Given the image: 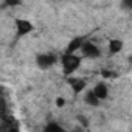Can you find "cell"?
Listing matches in <instances>:
<instances>
[{
    "mask_svg": "<svg viewBox=\"0 0 132 132\" xmlns=\"http://www.w3.org/2000/svg\"><path fill=\"white\" fill-rule=\"evenodd\" d=\"M61 64H62V73L70 78L79 67H81V57L76 54H62L61 56Z\"/></svg>",
    "mask_w": 132,
    "mask_h": 132,
    "instance_id": "6da1fadb",
    "label": "cell"
},
{
    "mask_svg": "<svg viewBox=\"0 0 132 132\" xmlns=\"http://www.w3.org/2000/svg\"><path fill=\"white\" fill-rule=\"evenodd\" d=\"M56 61H57V57L53 53H42V54H37V57H36L37 67L42 69V70H47V69L53 67V65L56 64Z\"/></svg>",
    "mask_w": 132,
    "mask_h": 132,
    "instance_id": "7a4b0ae2",
    "label": "cell"
},
{
    "mask_svg": "<svg viewBox=\"0 0 132 132\" xmlns=\"http://www.w3.org/2000/svg\"><path fill=\"white\" fill-rule=\"evenodd\" d=\"M14 23H16V36L17 37H23L34 30V25L27 19H16Z\"/></svg>",
    "mask_w": 132,
    "mask_h": 132,
    "instance_id": "3957f363",
    "label": "cell"
},
{
    "mask_svg": "<svg viewBox=\"0 0 132 132\" xmlns=\"http://www.w3.org/2000/svg\"><path fill=\"white\" fill-rule=\"evenodd\" d=\"M81 51H82V56H84V57H89V59H96V57L101 56L100 48H98L93 42H90V40H86V44L82 45Z\"/></svg>",
    "mask_w": 132,
    "mask_h": 132,
    "instance_id": "277c9868",
    "label": "cell"
},
{
    "mask_svg": "<svg viewBox=\"0 0 132 132\" xmlns=\"http://www.w3.org/2000/svg\"><path fill=\"white\" fill-rule=\"evenodd\" d=\"M84 44H86V39H84L82 36L75 37V39L70 40V44L67 45V48H65L64 53H65V54H75V51H76V50H81Z\"/></svg>",
    "mask_w": 132,
    "mask_h": 132,
    "instance_id": "5b68a950",
    "label": "cell"
},
{
    "mask_svg": "<svg viewBox=\"0 0 132 132\" xmlns=\"http://www.w3.org/2000/svg\"><path fill=\"white\" fill-rule=\"evenodd\" d=\"M69 81V84L72 86V90L75 92V93H81L86 87H87V84H86V81L82 79V78H69L67 79Z\"/></svg>",
    "mask_w": 132,
    "mask_h": 132,
    "instance_id": "8992f818",
    "label": "cell"
},
{
    "mask_svg": "<svg viewBox=\"0 0 132 132\" xmlns=\"http://www.w3.org/2000/svg\"><path fill=\"white\" fill-rule=\"evenodd\" d=\"M92 90H93V93L98 96L100 101H101V100H106V98L109 96V89H107V86H106L104 82H96Z\"/></svg>",
    "mask_w": 132,
    "mask_h": 132,
    "instance_id": "52a82bcc",
    "label": "cell"
},
{
    "mask_svg": "<svg viewBox=\"0 0 132 132\" xmlns=\"http://www.w3.org/2000/svg\"><path fill=\"white\" fill-rule=\"evenodd\" d=\"M84 103H86L87 106H92V107L100 106V100H98V96L93 93V90H89V92L84 95Z\"/></svg>",
    "mask_w": 132,
    "mask_h": 132,
    "instance_id": "ba28073f",
    "label": "cell"
},
{
    "mask_svg": "<svg viewBox=\"0 0 132 132\" xmlns=\"http://www.w3.org/2000/svg\"><path fill=\"white\" fill-rule=\"evenodd\" d=\"M123 50V40H120V39H112L110 42H109V53L110 54H117V53H120Z\"/></svg>",
    "mask_w": 132,
    "mask_h": 132,
    "instance_id": "9c48e42d",
    "label": "cell"
},
{
    "mask_svg": "<svg viewBox=\"0 0 132 132\" xmlns=\"http://www.w3.org/2000/svg\"><path fill=\"white\" fill-rule=\"evenodd\" d=\"M44 132H65V129H64L61 124H57L56 121H50V123L45 124Z\"/></svg>",
    "mask_w": 132,
    "mask_h": 132,
    "instance_id": "30bf717a",
    "label": "cell"
},
{
    "mask_svg": "<svg viewBox=\"0 0 132 132\" xmlns=\"http://www.w3.org/2000/svg\"><path fill=\"white\" fill-rule=\"evenodd\" d=\"M101 76H103V78H117V73L112 72V70L103 69V70H101Z\"/></svg>",
    "mask_w": 132,
    "mask_h": 132,
    "instance_id": "8fae6325",
    "label": "cell"
},
{
    "mask_svg": "<svg viewBox=\"0 0 132 132\" xmlns=\"http://www.w3.org/2000/svg\"><path fill=\"white\" fill-rule=\"evenodd\" d=\"M56 106H57V107H64V106H65V100H64L62 96H57V98H56Z\"/></svg>",
    "mask_w": 132,
    "mask_h": 132,
    "instance_id": "7c38bea8",
    "label": "cell"
},
{
    "mask_svg": "<svg viewBox=\"0 0 132 132\" xmlns=\"http://www.w3.org/2000/svg\"><path fill=\"white\" fill-rule=\"evenodd\" d=\"M123 6H124V8L132 10V0H126V2H123Z\"/></svg>",
    "mask_w": 132,
    "mask_h": 132,
    "instance_id": "4fadbf2b",
    "label": "cell"
}]
</instances>
